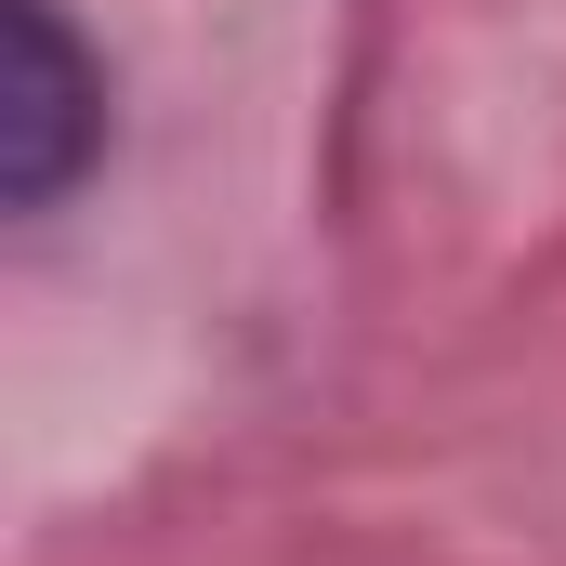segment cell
Listing matches in <instances>:
<instances>
[{
  "instance_id": "cell-1",
  "label": "cell",
  "mask_w": 566,
  "mask_h": 566,
  "mask_svg": "<svg viewBox=\"0 0 566 566\" xmlns=\"http://www.w3.org/2000/svg\"><path fill=\"white\" fill-rule=\"evenodd\" d=\"M13 80H0V198L40 224L106 171V53L66 27V0H13Z\"/></svg>"
}]
</instances>
